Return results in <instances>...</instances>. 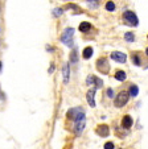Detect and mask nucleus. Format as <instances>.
Returning a JSON list of instances; mask_svg holds the SVG:
<instances>
[{
    "label": "nucleus",
    "mask_w": 148,
    "mask_h": 149,
    "mask_svg": "<svg viewBox=\"0 0 148 149\" xmlns=\"http://www.w3.org/2000/svg\"><path fill=\"white\" fill-rule=\"evenodd\" d=\"M111 58L114 59V61L119 62V63H124V62L127 61V56L124 53H122V52H112Z\"/></svg>",
    "instance_id": "nucleus-5"
},
{
    "label": "nucleus",
    "mask_w": 148,
    "mask_h": 149,
    "mask_svg": "<svg viewBox=\"0 0 148 149\" xmlns=\"http://www.w3.org/2000/svg\"><path fill=\"white\" fill-rule=\"evenodd\" d=\"M114 148H115V145H114V143H111V141L105 144V149H114Z\"/></svg>",
    "instance_id": "nucleus-21"
},
{
    "label": "nucleus",
    "mask_w": 148,
    "mask_h": 149,
    "mask_svg": "<svg viewBox=\"0 0 148 149\" xmlns=\"http://www.w3.org/2000/svg\"><path fill=\"white\" fill-rule=\"evenodd\" d=\"M132 62H134V65H136V66L142 65V58H140L139 54H136V53L132 54Z\"/></svg>",
    "instance_id": "nucleus-13"
},
{
    "label": "nucleus",
    "mask_w": 148,
    "mask_h": 149,
    "mask_svg": "<svg viewBox=\"0 0 148 149\" xmlns=\"http://www.w3.org/2000/svg\"><path fill=\"white\" fill-rule=\"evenodd\" d=\"M82 56H83L85 59L91 58V56H93V48H90V46L85 48V50H83V53H82Z\"/></svg>",
    "instance_id": "nucleus-12"
},
{
    "label": "nucleus",
    "mask_w": 148,
    "mask_h": 149,
    "mask_svg": "<svg viewBox=\"0 0 148 149\" xmlns=\"http://www.w3.org/2000/svg\"><path fill=\"white\" fill-rule=\"evenodd\" d=\"M128 99H130V94L127 93V91H120L119 94L116 95V98H115V107H124L127 103H128Z\"/></svg>",
    "instance_id": "nucleus-2"
},
{
    "label": "nucleus",
    "mask_w": 148,
    "mask_h": 149,
    "mask_svg": "<svg viewBox=\"0 0 148 149\" xmlns=\"http://www.w3.org/2000/svg\"><path fill=\"white\" fill-rule=\"evenodd\" d=\"M94 81H95V77L94 75H89V77H87V82H86V83L87 84H91V83H94Z\"/></svg>",
    "instance_id": "nucleus-22"
},
{
    "label": "nucleus",
    "mask_w": 148,
    "mask_h": 149,
    "mask_svg": "<svg viewBox=\"0 0 148 149\" xmlns=\"http://www.w3.org/2000/svg\"><path fill=\"white\" fill-rule=\"evenodd\" d=\"M95 88H91V90L87 91L86 94V98H87V102H89V106L90 107H95V100H94V95H95Z\"/></svg>",
    "instance_id": "nucleus-9"
},
{
    "label": "nucleus",
    "mask_w": 148,
    "mask_h": 149,
    "mask_svg": "<svg viewBox=\"0 0 148 149\" xmlns=\"http://www.w3.org/2000/svg\"><path fill=\"white\" fill-rule=\"evenodd\" d=\"M90 29H91V24H90V23L83 21V23L79 24V31H81V32H85V33H86V32H89Z\"/></svg>",
    "instance_id": "nucleus-10"
},
{
    "label": "nucleus",
    "mask_w": 148,
    "mask_h": 149,
    "mask_svg": "<svg viewBox=\"0 0 148 149\" xmlns=\"http://www.w3.org/2000/svg\"><path fill=\"white\" fill-rule=\"evenodd\" d=\"M69 78H70V68L69 63H65L64 68H62V79H64V83H69Z\"/></svg>",
    "instance_id": "nucleus-7"
},
{
    "label": "nucleus",
    "mask_w": 148,
    "mask_h": 149,
    "mask_svg": "<svg viewBox=\"0 0 148 149\" xmlns=\"http://www.w3.org/2000/svg\"><path fill=\"white\" fill-rule=\"evenodd\" d=\"M49 74H52V73H54V65H52L51 66V69H49V71H48Z\"/></svg>",
    "instance_id": "nucleus-24"
},
{
    "label": "nucleus",
    "mask_w": 148,
    "mask_h": 149,
    "mask_svg": "<svg viewBox=\"0 0 148 149\" xmlns=\"http://www.w3.org/2000/svg\"><path fill=\"white\" fill-rule=\"evenodd\" d=\"M132 123H134V120H132V118L130 115L123 116V119H122V127L124 128V130H128V128H131Z\"/></svg>",
    "instance_id": "nucleus-8"
},
{
    "label": "nucleus",
    "mask_w": 148,
    "mask_h": 149,
    "mask_svg": "<svg viewBox=\"0 0 148 149\" xmlns=\"http://www.w3.org/2000/svg\"><path fill=\"white\" fill-rule=\"evenodd\" d=\"M106 9L109 12H112L115 9V4H114V1H107L106 3Z\"/></svg>",
    "instance_id": "nucleus-17"
},
{
    "label": "nucleus",
    "mask_w": 148,
    "mask_h": 149,
    "mask_svg": "<svg viewBox=\"0 0 148 149\" xmlns=\"http://www.w3.org/2000/svg\"><path fill=\"white\" fill-rule=\"evenodd\" d=\"M123 20H124V23L130 26H137L139 24V20H137V16L132 11H126L123 13Z\"/></svg>",
    "instance_id": "nucleus-1"
},
{
    "label": "nucleus",
    "mask_w": 148,
    "mask_h": 149,
    "mask_svg": "<svg viewBox=\"0 0 148 149\" xmlns=\"http://www.w3.org/2000/svg\"><path fill=\"white\" fill-rule=\"evenodd\" d=\"M62 13H64V8H54L53 9V15H54V16L58 17V16H61Z\"/></svg>",
    "instance_id": "nucleus-20"
},
{
    "label": "nucleus",
    "mask_w": 148,
    "mask_h": 149,
    "mask_svg": "<svg viewBox=\"0 0 148 149\" xmlns=\"http://www.w3.org/2000/svg\"><path fill=\"white\" fill-rule=\"evenodd\" d=\"M97 70L99 71V73L102 74H109V70H110V65H109V62H107L106 58H99L97 61Z\"/></svg>",
    "instance_id": "nucleus-4"
},
{
    "label": "nucleus",
    "mask_w": 148,
    "mask_h": 149,
    "mask_svg": "<svg viewBox=\"0 0 148 149\" xmlns=\"http://www.w3.org/2000/svg\"><path fill=\"white\" fill-rule=\"evenodd\" d=\"M145 54H147V56H148V48L145 49Z\"/></svg>",
    "instance_id": "nucleus-26"
},
{
    "label": "nucleus",
    "mask_w": 148,
    "mask_h": 149,
    "mask_svg": "<svg viewBox=\"0 0 148 149\" xmlns=\"http://www.w3.org/2000/svg\"><path fill=\"white\" fill-rule=\"evenodd\" d=\"M115 78H116L119 82H123L127 77H126V73H124L123 70H116V73H115Z\"/></svg>",
    "instance_id": "nucleus-11"
},
{
    "label": "nucleus",
    "mask_w": 148,
    "mask_h": 149,
    "mask_svg": "<svg viewBox=\"0 0 148 149\" xmlns=\"http://www.w3.org/2000/svg\"><path fill=\"white\" fill-rule=\"evenodd\" d=\"M73 37H74V29L66 28L61 36V42L65 44L66 46H72L73 45Z\"/></svg>",
    "instance_id": "nucleus-3"
},
{
    "label": "nucleus",
    "mask_w": 148,
    "mask_h": 149,
    "mask_svg": "<svg viewBox=\"0 0 148 149\" xmlns=\"http://www.w3.org/2000/svg\"><path fill=\"white\" fill-rule=\"evenodd\" d=\"M124 38H126V41L128 42H132L135 40V34L132 33V32H127L126 34H124Z\"/></svg>",
    "instance_id": "nucleus-16"
},
{
    "label": "nucleus",
    "mask_w": 148,
    "mask_h": 149,
    "mask_svg": "<svg viewBox=\"0 0 148 149\" xmlns=\"http://www.w3.org/2000/svg\"><path fill=\"white\" fill-rule=\"evenodd\" d=\"M87 4H89L91 8H95V7H98V4H99V0H87Z\"/></svg>",
    "instance_id": "nucleus-19"
},
{
    "label": "nucleus",
    "mask_w": 148,
    "mask_h": 149,
    "mask_svg": "<svg viewBox=\"0 0 148 149\" xmlns=\"http://www.w3.org/2000/svg\"><path fill=\"white\" fill-rule=\"evenodd\" d=\"M107 96H109V98H112V96H114V91H112V88H107Z\"/></svg>",
    "instance_id": "nucleus-23"
},
{
    "label": "nucleus",
    "mask_w": 148,
    "mask_h": 149,
    "mask_svg": "<svg viewBox=\"0 0 148 149\" xmlns=\"http://www.w3.org/2000/svg\"><path fill=\"white\" fill-rule=\"evenodd\" d=\"M1 68H3V63H1V61H0V70H1Z\"/></svg>",
    "instance_id": "nucleus-25"
},
{
    "label": "nucleus",
    "mask_w": 148,
    "mask_h": 149,
    "mask_svg": "<svg viewBox=\"0 0 148 149\" xmlns=\"http://www.w3.org/2000/svg\"><path fill=\"white\" fill-rule=\"evenodd\" d=\"M130 95L131 96H136L137 95V93H139V88H137V86H135V84H131L130 86Z\"/></svg>",
    "instance_id": "nucleus-15"
},
{
    "label": "nucleus",
    "mask_w": 148,
    "mask_h": 149,
    "mask_svg": "<svg viewBox=\"0 0 148 149\" xmlns=\"http://www.w3.org/2000/svg\"><path fill=\"white\" fill-rule=\"evenodd\" d=\"M95 131H97V133L99 136H102V137H106V136H109V133H110L109 127H107L106 124H101V125H98Z\"/></svg>",
    "instance_id": "nucleus-6"
},
{
    "label": "nucleus",
    "mask_w": 148,
    "mask_h": 149,
    "mask_svg": "<svg viewBox=\"0 0 148 149\" xmlns=\"http://www.w3.org/2000/svg\"><path fill=\"white\" fill-rule=\"evenodd\" d=\"M70 62H73V63H77V62H78V54H77L76 49L72 50V53H70Z\"/></svg>",
    "instance_id": "nucleus-14"
},
{
    "label": "nucleus",
    "mask_w": 148,
    "mask_h": 149,
    "mask_svg": "<svg viewBox=\"0 0 148 149\" xmlns=\"http://www.w3.org/2000/svg\"><path fill=\"white\" fill-rule=\"evenodd\" d=\"M94 83H95V90H97V88H101L102 86H103V83H102V79H99V78H97V77H95V81H94Z\"/></svg>",
    "instance_id": "nucleus-18"
}]
</instances>
